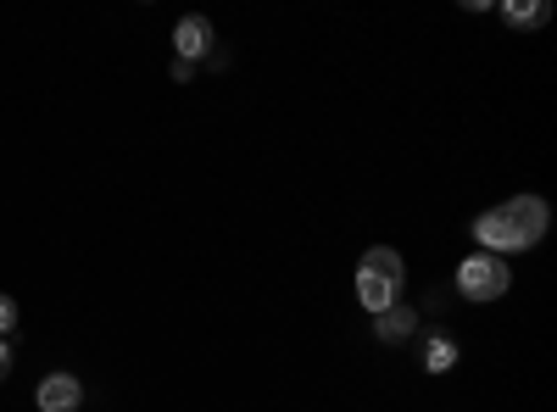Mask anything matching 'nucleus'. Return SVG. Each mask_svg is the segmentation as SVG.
I'll list each match as a JSON object with an SVG mask.
<instances>
[{
    "instance_id": "20e7f679",
    "label": "nucleus",
    "mask_w": 557,
    "mask_h": 412,
    "mask_svg": "<svg viewBox=\"0 0 557 412\" xmlns=\"http://www.w3.org/2000/svg\"><path fill=\"white\" fill-rule=\"evenodd\" d=\"M212 45H218L212 17H201V12L178 17V28H173V57H178V62H201V57H212Z\"/></svg>"
},
{
    "instance_id": "6e6552de",
    "label": "nucleus",
    "mask_w": 557,
    "mask_h": 412,
    "mask_svg": "<svg viewBox=\"0 0 557 412\" xmlns=\"http://www.w3.org/2000/svg\"><path fill=\"white\" fill-rule=\"evenodd\" d=\"M457 340L451 335H430V346H424V374H451L457 369Z\"/></svg>"
},
{
    "instance_id": "f03ea898",
    "label": "nucleus",
    "mask_w": 557,
    "mask_h": 412,
    "mask_svg": "<svg viewBox=\"0 0 557 412\" xmlns=\"http://www.w3.org/2000/svg\"><path fill=\"white\" fill-rule=\"evenodd\" d=\"M401 285H407V262H401V251H396V246H368L362 262H357V279H351L357 301H362L368 312H385V307L401 301Z\"/></svg>"
},
{
    "instance_id": "1a4fd4ad",
    "label": "nucleus",
    "mask_w": 557,
    "mask_h": 412,
    "mask_svg": "<svg viewBox=\"0 0 557 412\" xmlns=\"http://www.w3.org/2000/svg\"><path fill=\"white\" fill-rule=\"evenodd\" d=\"M17 317H23V312H17V301H12V296H0V340H7V335L17 329Z\"/></svg>"
},
{
    "instance_id": "7ed1b4c3",
    "label": "nucleus",
    "mask_w": 557,
    "mask_h": 412,
    "mask_svg": "<svg viewBox=\"0 0 557 412\" xmlns=\"http://www.w3.org/2000/svg\"><path fill=\"white\" fill-rule=\"evenodd\" d=\"M513 290V267L507 257H491V251H474L457 262V296L462 301H502Z\"/></svg>"
},
{
    "instance_id": "423d86ee",
    "label": "nucleus",
    "mask_w": 557,
    "mask_h": 412,
    "mask_svg": "<svg viewBox=\"0 0 557 412\" xmlns=\"http://www.w3.org/2000/svg\"><path fill=\"white\" fill-rule=\"evenodd\" d=\"M418 307H407V301H396V307H385V312H374V335L385 340V346H401L412 329H418Z\"/></svg>"
},
{
    "instance_id": "f257e3e1",
    "label": "nucleus",
    "mask_w": 557,
    "mask_h": 412,
    "mask_svg": "<svg viewBox=\"0 0 557 412\" xmlns=\"http://www.w3.org/2000/svg\"><path fill=\"white\" fill-rule=\"evenodd\" d=\"M469 228H474L480 251H491V257H513V251H530V246L546 240L552 207H546L541 196H507V201H496L491 212H480Z\"/></svg>"
},
{
    "instance_id": "9d476101",
    "label": "nucleus",
    "mask_w": 557,
    "mask_h": 412,
    "mask_svg": "<svg viewBox=\"0 0 557 412\" xmlns=\"http://www.w3.org/2000/svg\"><path fill=\"white\" fill-rule=\"evenodd\" d=\"M12 362H17V351H12V340H0V385L12 379Z\"/></svg>"
},
{
    "instance_id": "9b49d317",
    "label": "nucleus",
    "mask_w": 557,
    "mask_h": 412,
    "mask_svg": "<svg viewBox=\"0 0 557 412\" xmlns=\"http://www.w3.org/2000/svg\"><path fill=\"white\" fill-rule=\"evenodd\" d=\"M173 78H178V84H190V78H196V62H178V57H173Z\"/></svg>"
},
{
    "instance_id": "39448f33",
    "label": "nucleus",
    "mask_w": 557,
    "mask_h": 412,
    "mask_svg": "<svg viewBox=\"0 0 557 412\" xmlns=\"http://www.w3.org/2000/svg\"><path fill=\"white\" fill-rule=\"evenodd\" d=\"M34 407L39 412H78L84 407V385H78V374H45L39 379V390H34Z\"/></svg>"
},
{
    "instance_id": "0eeeda50",
    "label": "nucleus",
    "mask_w": 557,
    "mask_h": 412,
    "mask_svg": "<svg viewBox=\"0 0 557 412\" xmlns=\"http://www.w3.org/2000/svg\"><path fill=\"white\" fill-rule=\"evenodd\" d=\"M502 23L507 28H546L552 23V7H546V0H507Z\"/></svg>"
}]
</instances>
